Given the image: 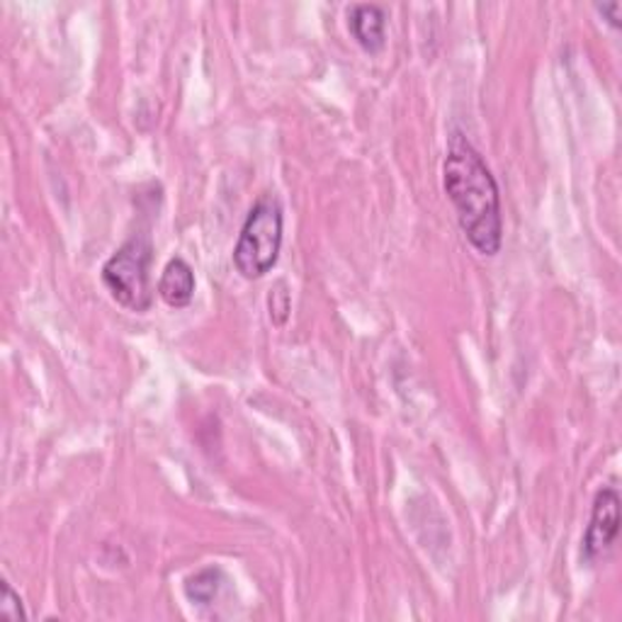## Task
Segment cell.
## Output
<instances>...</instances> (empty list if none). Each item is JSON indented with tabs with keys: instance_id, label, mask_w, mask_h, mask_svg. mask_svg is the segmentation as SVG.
Listing matches in <instances>:
<instances>
[{
	"instance_id": "4",
	"label": "cell",
	"mask_w": 622,
	"mask_h": 622,
	"mask_svg": "<svg viewBox=\"0 0 622 622\" xmlns=\"http://www.w3.org/2000/svg\"><path fill=\"white\" fill-rule=\"evenodd\" d=\"M620 533V496L615 489H601L595 494L591 521L583 535L581 556L586 564H593L613 548Z\"/></svg>"
},
{
	"instance_id": "9",
	"label": "cell",
	"mask_w": 622,
	"mask_h": 622,
	"mask_svg": "<svg viewBox=\"0 0 622 622\" xmlns=\"http://www.w3.org/2000/svg\"><path fill=\"white\" fill-rule=\"evenodd\" d=\"M0 620H10V622L28 620V613H24L20 595L12 591V586L6 579L0 581Z\"/></svg>"
},
{
	"instance_id": "5",
	"label": "cell",
	"mask_w": 622,
	"mask_h": 622,
	"mask_svg": "<svg viewBox=\"0 0 622 622\" xmlns=\"http://www.w3.org/2000/svg\"><path fill=\"white\" fill-rule=\"evenodd\" d=\"M348 30L362 49L378 54L387 44V10L374 3L353 6L348 10Z\"/></svg>"
},
{
	"instance_id": "6",
	"label": "cell",
	"mask_w": 622,
	"mask_h": 622,
	"mask_svg": "<svg viewBox=\"0 0 622 622\" xmlns=\"http://www.w3.org/2000/svg\"><path fill=\"white\" fill-rule=\"evenodd\" d=\"M159 297L173 309H185L194 297V270L185 258H171L161 272Z\"/></svg>"
},
{
	"instance_id": "2",
	"label": "cell",
	"mask_w": 622,
	"mask_h": 622,
	"mask_svg": "<svg viewBox=\"0 0 622 622\" xmlns=\"http://www.w3.org/2000/svg\"><path fill=\"white\" fill-rule=\"evenodd\" d=\"M153 241L151 233H132L102 265V284L112 300L137 314H144L153 304Z\"/></svg>"
},
{
	"instance_id": "10",
	"label": "cell",
	"mask_w": 622,
	"mask_h": 622,
	"mask_svg": "<svg viewBox=\"0 0 622 622\" xmlns=\"http://www.w3.org/2000/svg\"><path fill=\"white\" fill-rule=\"evenodd\" d=\"M595 10L601 12V16L611 22V28L620 30V20H622V3H618V0H613V3H595Z\"/></svg>"
},
{
	"instance_id": "3",
	"label": "cell",
	"mask_w": 622,
	"mask_h": 622,
	"mask_svg": "<svg viewBox=\"0 0 622 622\" xmlns=\"http://www.w3.org/2000/svg\"><path fill=\"white\" fill-rule=\"evenodd\" d=\"M282 204L275 194H263L241 227L233 245V265L245 280H261L278 265L282 251Z\"/></svg>"
},
{
	"instance_id": "7",
	"label": "cell",
	"mask_w": 622,
	"mask_h": 622,
	"mask_svg": "<svg viewBox=\"0 0 622 622\" xmlns=\"http://www.w3.org/2000/svg\"><path fill=\"white\" fill-rule=\"evenodd\" d=\"M222 581H224L222 569L207 566V569H202V572H198L185 581V595L192 603L210 605L217 599L219 589H222Z\"/></svg>"
},
{
	"instance_id": "1",
	"label": "cell",
	"mask_w": 622,
	"mask_h": 622,
	"mask_svg": "<svg viewBox=\"0 0 622 622\" xmlns=\"http://www.w3.org/2000/svg\"><path fill=\"white\" fill-rule=\"evenodd\" d=\"M443 188L472 249L486 258L496 255L503 243L499 183L482 153L458 129L448 139Z\"/></svg>"
},
{
	"instance_id": "8",
	"label": "cell",
	"mask_w": 622,
	"mask_h": 622,
	"mask_svg": "<svg viewBox=\"0 0 622 622\" xmlns=\"http://www.w3.org/2000/svg\"><path fill=\"white\" fill-rule=\"evenodd\" d=\"M268 309H270V319H272V323H275V327H284V323H288L292 302H290L288 282H284V280H280V282L275 284V288L270 290Z\"/></svg>"
}]
</instances>
